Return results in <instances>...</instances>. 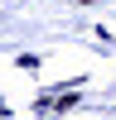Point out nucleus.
<instances>
[{
  "instance_id": "1",
  "label": "nucleus",
  "mask_w": 116,
  "mask_h": 120,
  "mask_svg": "<svg viewBox=\"0 0 116 120\" xmlns=\"http://www.w3.org/2000/svg\"><path fill=\"white\" fill-rule=\"evenodd\" d=\"M77 5H92V0H77Z\"/></svg>"
}]
</instances>
